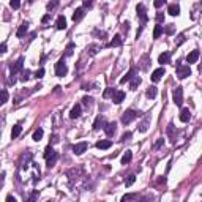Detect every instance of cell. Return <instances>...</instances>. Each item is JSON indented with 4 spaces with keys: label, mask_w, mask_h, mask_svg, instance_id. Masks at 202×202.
I'll use <instances>...</instances> for the list:
<instances>
[{
    "label": "cell",
    "mask_w": 202,
    "mask_h": 202,
    "mask_svg": "<svg viewBox=\"0 0 202 202\" xmlns=\"http://www.w3.org/2000/svg\"><path fill=\"white\" fill-rule=\"evenodd\" d=\"M52 153H54V149H52V145H47V147H46V150H44V158L47 159V158H49V156L52 155Z\"/></svg>",
    "instance_id": "e575fe53"
},
{
    "label": "cell",
    "mask_w": 202,
    "mask_h": 202,
    "mask_svg": "<svg viewBox=\"0 0 202 202\" xmlns=\"http://www.w3.org/2000/svg\"><path fill=\"white\" fill-rule=\"evenodd\" d=\"M199 57H200V52L197 49H194V51H191L190 54L186 55V62H188V63H196V62L199 60Z\"/></svg>",
    "instance_id": "ba28073f"
},
{
    "label": "cell",
    "mask_w": 202,
    "mask_h": 202,
    "mask_svg": "<svg viewBox=\"0 0 202 202\" xmlns=\"http://www.w3.org/2000/svg\"><path fill=\"white\" fill-rule=\"evenodd\" d=\"M69 117H71V118L81 117V104H74L73 109H71V112H69Z\"/></svg>",
    "instance_id": "d6986e66"
},
{
    "label": "cell",
    "mask_w": 202,
    "mask_h": 202,
    "mask_svg": "<svg viewBox=\"0 0 202 202\" xmlns=\"http://www.w3.org/2000/svg\"><path fill=\"white\" fill-rule=\"evenodd\" d=\"M55 27H57V30H65L66 29V19H65V16H59L57 18Z\"/></svg>",
    "instance_id": "9a60e30c"
},
{
    "label": "cell",
    "mask_w": 202,
    "mask_h": 202,
    "mask_svg": "<svg viewBox=\"0 0 202 202\" xmlns=\"http://www.w3.org/2000/svg\"><path fill=\"white\" fill-rule=\"evenodd\" d=\"M57 158H59V155H57V153H55V152H54V153H52V155H51L49 158H47V159H46V161H47V164H46V166H47V168H52V166L55 164V161H57Z\"/></svg>",
    "instance_id": "484cf974"
},
{
    "label": "cell",
    "mask_w": 202,
    "mask_h": 202,
    "mask_svg": "<svg viewBox=\"0 0 202 202\" xmlns=\"http://www.w3.org/2000/svg\"><path fill=\"white\" fill-rule=\"evenodd\" d=\"M27 30H29V24L27 22H24V24H21L19 25V29H18V32H16V35H18V38H22L24 35L27 33Z\"/></svg>",
    "instance_id": "2e32d148"
},
{
    "label": "cell",
    "mask_w": 202,
    "mask_h": 202,
    "mask_svg": "<svg viewBox=\"0 0 202 202\" xmlns=\"http://www.w3.org/2000/svg\"><path fill=\"white\" fill-rule=\"evenodd\" d=\"M163 76H164V68H158V69H155V71L152 73L150 79H152V82H158V81H161Z\"/></svg>",
    "instance_id": "30bf717a"
},
{
    "label": "cell",
    "mask_w": 202,
    "mask_h": 202,
    "mask_svg": "<svg viewBox=\"0 0 202 202\" xmlns=\"http://www.w3.org/2000/svg\"><path fill=\"white\" fill-rule=\"evenodd\" d=\"M43 134H44L43 128H38V130H35V133H33L32 139H33V141H37V142H40L41 139H43Z\"/></svg>",
    "instance_id": "d4e9b609"
},
{
    "label": "cell",
    "mask_w": 202,
    "mask_h": 202,
    "mask_svg": "<svg viewBox=\"0 0 202 202\" xmlns=\"http://www.w3.org/2000/svg\"><path fill=\"white\" fill-rule=\"evenodd\" d=\"M6 101H8V92H6V90H2V104H5Z\"/></svg>",
    "instance_id": "60d3db41"
},
{
    "label": "cell",
    "mask_w": 202,
    "mask_h": 202,
    "mask_svg": "<svg viewBox=\"0 0 202 202\" xmlns=\"http://www.w3.org/2000/svg\"><path fill=\"white\" fill-rule=\"evenodd\" d=\"M10 5H11L13 10H18L21 6V0H10Z\"/></svg>",
    "instance_id": "74e56055"
},
{
    "label": "cell",
    "mask_w": 202,
    "mask_h": 202,
    "mask_svg": "<svg viewBox=\"0 0 202 202\" xmlns=\"http://www.w3.org/2000/svg\"><path fill=\"white\" fill-rule=\"evenodd\" d=\"M168 134L171 137H174V125L172 123H169V127H168Z\"/></svg>",
    "instance_id": "c3c4849f"
},
{
    "label": "cell",
    "mask_w": 202,
    "mask_h": 202,
    "mask_svg": "<svg viewBox=\"0 0 202 202\" xmlns=\"http://www.w3.org/2000/svg\"><path fill=\"white\" fill-rule=\"evenodd\" d=\"M68 73V66L65 63L63 59H60L57 63H55V76H59V78H63V76Z\"/></svg>",
    "instance_id": "3957f363"
},
{
    "label": "cell",
    "mask_w": 202,
    "mask_h": 202,
    "mask_svg": "<svg viewBox=\"0 0 202 202\" xmlns=\"http://www.w3.org/2000/svg\"><path fill=\"white\" fill-rule=\"evenodd\" d=\"M136 197H137V194H125L122 200H130V199H136Z\"/></svg>",
    "instance_id": "bcb514c9"
},
{
    "label": "cell",
    "mask_w": 202,
    "mask_h": 202,
    "mask_svg": "<svg viewBox=\"0 0 202 202\" xmlns=\"http://www.w3.org/2000/svg\"><path fill=\"white\" fill-rule=\"evenodd\" d=\"M142 29H144V27H139V29H137V33H136V38H139V37H141V33H142Z\"/></svg>",
    "instance_id": "9f6ffc18"
},
{
    "label": "cell",
    "mask_w": 202,
    "mask_h": 202,
    "mask_svg": "<svg viewBox=\"0 0 202 202\" xmlns=\"http://www.w3.org/2000/svg\"><path fill=\"white\" fill-rule=\"evenodd\" d=\"M92 98H90V96H84V98H82V103L85 104V106H92Z\"/></svg>",
    "instance_id": "7bdbcfd3"
},
{
    "label": "cell",
    "mask_w": 202,
    "mask_h": 202,
    "mask_svg": "<svg viewBox=\"0 0 202 202\" xmlns=\"http://www.w3.org/2000/svg\"><path fill=\"white\" fill-rule=\"evenodd\" d=\"M122 43H123L122 35H115V37H114V40L109 43V46H111V47H117V46H122Z\"/></svg>",
    "instance_id": "44dd1931"
},
{
    "label": "cell",
    "mask_w": 202,
    "mask_h": 202,
    "mask_svg": "<svg viewBox=\"0 0 202 202\" xmlns=\"http://www.w3.org/2000/svg\"><path fill=\"white\" fill-rule=\"evenodd\" d=\"M190 118H191L190 109H182V112H180V120H182L183 123H186V122H190Z\"/></svg>",
    "instance_id": "ac0fdd59"
},
{
    "label": "cell",
    "mask_w": 202,
    "mask_h": 202,
    "mask_svg": "<svg viewBox=\"0 0 202 202\" xmlns=\"http://www.w3.org/2000/svg\"><path fill=\"white\" fill-rule=\"evenodd\" d=\"M73 49H74V44L69 43V44L66 46V51H65V55H66V57H69V55L73 54Z\"/></svg>",
    "instance_id": "8d00e7d4"
},
{
    "label": "cell",
    "mask_w": 202,
    "mask_h": 202,
    "mask_svg": "<svg viewBox=\"0 0 202 202\" xmlns=\"http://www.w3.org/2000/svg\"><path fill=\"white\" fill-rule=\"evenodd\" d=\"M98 49H100V47L96 46V44H92V46H88V54H90V55H95L96 52H98Z\"/></svg>",
    "instance_id": "d590c367"
},
{
    "label": "cell",
    "mask_w": 202,
    "mask_h": 202,
    "mask_svg": "<svg viewBox=\"0 0 202 202\" xmlns=\"http://www.w3.org/2000/svg\"><path fill=\"white\" fill-rule=\"evenodd\" d=\"M136 11H137V18L142 21V24H145L149 21V18H147V10H145V6L142 5V3H139L137 6H136Z\"/></svg>",
    "instance_id": "5b68a950"
},
{
    "label": "cell",
    "mask_w": 202,
    "mask_h": 202,
    "mask_svg": "<svg viewBox=\"0 0 202 202\" xmlns=\"http://www.w3.org/2000/svg\"><path fill=\"white\" fill-rule=\"evenodd\" d=\"M164 21V13H158L156 14V22H163Z\"/></svg>",
    "instance_id": "681fc988"
},
{
    "label": "cell",
    "mask_w": 202,
    "mask_h": 202,
    "mask_svg": "<svg viewBox=\"0 0 202 202\" xmlns=\"http://www.w3.org/2000/svg\"><path fill=\"white\" fill-rule=\"evenodd\" d=\"M131 136H133V134H131L130 131H127V133H123V134H122V139H120V141H122V142H125V141H130V139H131Z\"/></svg>",
    "instance_id": "ab89813d"
},
{
    "label": "cell",
    "mask_w": 202,
    "mask_h": 202,
    "mask_svg": "<svg viewBox=\"0 0 202 202\" xmlns=\"http://www.w3.org/2000/svg\"><path fill=\"white\" fill-rule=\"evenodd\" d=\"M163 32H164V29H163L161 25H155V30H153V38H159Z\"/></svg>",
    "instance_id": "f1b7e54d"
},
{
    "label": "cell",
    "mask_w": 202,
    "mask_h": 202,
    "mask_svg": "<svg viewBox=\"0 0 202 202\" xmlns=\"http://www.w3.org/2000/svg\"><path fill=\"white\" fill-rule=\"evenodd\" d=\"M84 6H92V0H84Z\"/></svg>",
    "instance_id": "6f0895ef"
},
{
    "label": "cell",
    "mask_w": 202,
    "mask_h": 202,
    "mask_svg": "<svg viewBox=\"0 0 202 202\" xmlns=\"http://www.w3.org/2000/svg\"><path fill=\"white\" fill-rule=\"evenodd\" d=\"M183 41H185V35H178L177 40H175V44H177V46H180V44L183 43Z\"/></svg>",
    "instance_id": "f6af8a7d"
},
{
    "label": "cell",
    "mask_w": 202,
    "mask_h": 202,
    "mask_svg": "<svg viewBox=\"0 0 202 202\" xmlns=\"http://www.w3.org/2000/svg\"><path fill=\"white\" fill-rule=\"evenodd\" d=\"M169 59H171V54H169V52H163V54L158 57V63H161V65L169 63Z\"/></svg>",
    "instance_id": "603a6c76"
},
{
    "label": "cell",
    "mask_w": 202,
    "mask_h": 202,
    "mask_svg": "<svg viewBox=\"0 0 202 202\" xmlns=\"http://www.w3.org/2000/svg\"><path fill=\"white\" fill-rule=\"evenodd\" d=\"M21 131H22V127H21V125H14V127H13V130H11V137L16 139V137L21 134Z\"/></svg>",
    "instance_id": "4316f807"
},
{
    "label": "cell",
    "mask_w": 202,
    "mask_h": 202,
    "mask_svg": "<svg viewBox=\"0 0 202 202\" xmlns=\"http://www.w3.org/2000/svg\"><path fill=\"white\" fill-rule=\"evenodd\" d=\"M163 144H164V139H158V141L155 142V145H153V149H155V150H158V149L161 147Z\"/></svg>",
    "instance_id": "ee69618b"
},
{
    "label": "cell",
    "mask_w": 202,
    "mask_h": 202,
    "mask_svg": "<svg viewBox=\"0 0 202 202\" xmlns=\"http://www.w3.org/2000/svg\"><path fill=\"white\" fill-rule=\"evenodd\" d=\"M57 6H59V0H51V2L47 3V10L52 11L54 8H57Z\"/></svg>",
    "instance_id": "836d02e7"
},
{
    "label": "cell",
    "mask_w": 202,
    "mask_h": 202,
    "mask_svg": "<svg viewBox=\"0 0 202 202\" xmlns=\"http://www.w3.org/2000/svg\"><path fill=\"white\" fill-rule=\"evenodd\" d=\"M156 93H158V90H156V87H153V85H150V87L147 88V92H145V95H147L149 100H153V98L156 96Z\"/></svg>",
    "instance_id": "cb8c5ba5"
},
{
    "label": "cell",
    "mask_w": 202,
    "mask_h": 202,
    "mask_svg": "<svg viewBox=\"0 0 202 202\" xmlns=\"http://www.w3.org/2000/svg\"><path fill=\"white\" fill-rule=\"evenodd\" d=\"M139 84H141V78H139V76H134V78H133V79H131V84H130V88H131V90H136Z\"/></svg>",
    "instance_id": "83f0119b"
},
{
    "label": "cell",
    "mask_w": 202,
    "mask_h": 202,
    "mask_svg": "<svg viewBox=\"0 0 202 202\" xmlns=\"http://www.w3.org/2000/svg\"><path fill=\"white\" fill-rule=\"evenodd\" d=\"M122 25H123V30H127V32L130 30V22H123Z\"/></svg>",
    "instance_id": "db71d44e"
},
{
    "label": "cell",
    "mask_w": 202,
    "mask_h": 202,
    "mask_svg": "<svg viewBox=\"0 0 202 202\" xmlns=\"http://www.w3.org/2000/svg\"><path fill=\"white\" fill-rule=\"evenodd\" d=\"M172 96H174V103H175V106H178V107L182 106V104H183V88L177 87L175 90H174Z\"/></svg>",
    "instance_id": "277c9868"
},
{
    "label": "cell",
    "mask_w": 202,
    "mask_h": 202,
    "mask_svg": "<svg viewBox=\"0 0 202 202\" xmlns=\"http://www.w3.org/2000/svg\"><path fill=\"white\" fill-rule=\"evenodd\" d=\"M104 133H106V136H114L115 134V130H117V125L114 123V122H111V123H106V125H104Z\"/></svg>",
    "instance_id": "9c48e42d"
},
{
    "label": "cell",
    "mask_w": 202,
    "mask_h": 202,
    "mask_svg": "<svg viewBox=\"0 0 202 202\" xmlns=\"http://www.w3.org/2000/svg\"><path fill=\"white\" fill-rule=\"evenodd\" d=\"M22 69H24V59L21 57V59H18L16 63L11 66V76H16L19 71H22Z\"/></svg>",
    "instance_id": "8992f818"
},
{
    "label": "cell",
    "mask_w": 202,
    "mask_h": 202,
    "mask_svg": "<svg viewBox=\"0 0 202 202\" xmlns=\"http://www.w3.org/2000/svg\"><path fill=\"white\" fill-rule=\"evenodd\" d=\"M164 2H166V0H155V2H153V5H155L156 8H161V6L164 5Z\"/></svg>",
    "instance_id": "7dc6e473"
},
{
    "label": "cell",
    "mask_w": 202,
    "mask_h": 202,
    "mask_svg": "<svg viewBox=\"0 0 202 202\" xmlns=\"http://www.w3.org/2000/svg\"><path fill=\"white\" fill-rule=\"evenodd\" d=\"M55 142H59V137L57 136H52V144H55Z\"/></svg>",
    "instance_id": "680465c9"
},
{
    "label": "cell",
    "mask_w": 202,
    "mask_h": 202,
    "mask_svg": "<svg viewBox=\"0 0 202 202\" xmlns=\"http://www.w3.org/2000/svg\"><path fill=\"white\" fill-rule=\"evenodd\" d=\"M175 73H177V78L185 79V78H188V76L191 74V68H190V65H183V63H180V62H178Z\"/></svg>",
    "instance_id": "7a4b0ae2"
},
{
    "label": "cell",
    "mask_w": 202,
    "mask_h": 202,
    "mask_svg": "<svg viewBox=\"0 0 202 202\" xmlns=\"http://www.w3.org/2000/svg\"><path fill=\"white\" fill-rule=\"evenodd\" d=\"M103 123H104V118L101 115H98V117H96V120H95V123H93V130H100L101 128L100 125H103Z\"/></svg>",
    "instance_id": "f546056e"
},
{
    "label": "cell",
    "mask_w": 202,
    "mask_h": 202,
    "mask_svg": "<svg viewBox=\"0 0 202 202\" xmlns=\"http://www.w3.org/2000/svg\"><path fill=\"white\" fill-rule=\"evenodd\" d=\"M172 25H174V24H169V25H168V29H166V33H172V32H174V27H172Z\"/></svg>",
    "instance_id": "f5cc1de1"
},
{
    "label": "cell",
    "mask_w": 202,
    "mask_h": 202,
    "mask_svg": "<svg viewBox=\"0 0 202 202\" xmlns=\"http://www.w3.org/2000/svg\"><path fill=\"white\" fill-rule=\"evenodd\" d=\"M0 52H2V54L6 52V43H2V46H0Z\"/></svg>",
    "instance_id": "816d5d0a"
},
{
    "label": "cell",
    "mask_w": 202,
    "mask_h": 202,
    "mask_svg": "<svg viewBox=\"0 0 202 202\" xmlns=\"http://www.w3.org/2000/svg\"><path fill=\"white\" fill-rule=\"evenodd\" d=\"M139 115H141V112H136V111H133V109L125 111L123 115H122V123L128 125V123H131L133 120H136V118H137Z\"/></svg>",
    "instance_id": "6da1fadb"
},
{
    "label": "cell",
    "mask_w": 202,
    "mask_h": 202,
    "mask_svg": "<svg viewBox=\"0 0 202 202\" xmlns=\"http://www.w3.org/2000/svg\"><path fill=\"white\" fill-rule=\"evenodd\" d=\"M168 13H169L171 16H178L180 14V6L177 3H171L168 6Z\"/></svg>",
    "instance_id": "7c38bea8"
},
{
    "label": "cell",
    "mask_w": 202,
    "mask_h": 202,
    "mask_svg": "<svg viewBox=\"0 0 202 202\" xmlns=\"http://www.w3.org/2000/svg\"><path fill=\"white\" fill-rule=\"evenodd\" d=\"M136 182V175H133V174H131V175H128L127 178H125V186H131Z\"/></svg>",
    "instance_id": "4dcf8cb0"
},
{
    "label": "cell",
    "mask_w": 202,
    "mask_h": 202,
    "mask_svg": "<svg viewBox=\"0 0 202 202\" xmlns=\"http://www.w3.org/2000/svg\"><path fill=\"white\" fill-rule=\"evenodd\" d=\"M84 11H85L84 8H76L74 10V13H73V21H74V22H79V21L84 18V14H85Z\"/></svg>",
    "instance_id": "8fae6325"
},
{
    "label": "cell",
    "mask_w": 202,
    "mask_h": 202,
    "mask_svg": "<svg viewBox=\"0 0 202 202\" xmlns=\"http://www.w3.org/2000/svg\"><path fill=\"white\" fill-rule=\"evenodd\" d=\"M43 76H44V68H40L38 71L35 73V78H37V79H41Z\"/></svg>",
    "instance_id": "b9f144b4"
},
{
    "label": "cell",
    "mask_w": 202,
    "mask_h": 202,
    "mask_svg": "<svg viewBox=\"0 0 202 202\" xmlns=\"http://www.w3.org/2000/svg\"><path fill=\"white\" fill-rule=\"evenodd\" d=\"M123 100H125V93L122 92V90H115V93H114V96H112V101H114L115 104H120Z\"/></svg>",
    "instance_id": "4fadbf2b"
},
{
    "label": "cell",
    "mask_w": 202,
    "mask_h": 202,
    "mask_svg": "<svg viewBox=\"0 0 202 202\" xmlns=\"http://www.w3.org/2000/svg\"><path fill=\"white\" fill-rule=\"evenodd\" d=\"M149 123H150V117H145V118H144V122L137 127V130L141 131V133H145V131L149 130Z\"/></svg>",
    "instance_id": "7402d4cb"
},
{
    "label": "cell",
    "mask_w": 202,
    "mask_h": 202,
    "mask_svg": "<svg viewBox=\"0 0 202 202\" xmlns=\"http://www.w3.org/2000/svg\"><path fill=\"white\" fill-rule=\"evenodd\" d=\"M111 145H112V142H111L109 139H104V141H98V142H96V149H100V150H107Z\"/></svg>",
    "instance_id": "5bb4252c"
},
{
    "label": "cell",
    "mask_w": 202,
    "mask_h": 202,
    "mask_svg": "<svg viewBox=\"0 0 202 202\" xmlns=\"http://www.w3.org/2000/svg\"><path fill=\"white\" fill-rule=\"evenodd\" d=\"M131 159H133V152H131V150H127V152H125V155L122 156V164H125V166H127L130 161H131Z\"/></svg>",
    "instance_id": "ffe728a7"
},
{
    "label": "cell",
    "mask_w": 202,
    "mask_h": 202,
    "mask_svg": "<svg viewBox=\"0 0 202 202\" xmlns=\"http://www.w3.org/2000/svg\"><path fill=\"white\" fill-rule=\"evenodd\" d=\"M114 93H115V90L109 87V88H106V90H104L103 96H104V98H109V96H114Z\"/></svg>",
    "instance_id": "d6a6232c"
},
{
    "label": "cell",
    "mask_w": 202,
    "mask_h": 202,
    "mask_svg": "<svg viewBox=\"0 0 202 202\" xmlns=\"http://www.w3.org/2000/svg\"><path fill=\"white\" fill-rule=\"evenodd\" d=\"M49 19H51V13H47V14H44V16H43V19H41V22H43V24H46Z\"/></svg>",
    "instance_id": "f907efd6"
},
{
    "label": "cell",
    "mask_w": 202,
    "mask_h": 202,
    "mask_svg": "<svg viewBox=\"0 0 202 202\" xmlns=\"http://www.w3.org/2000/svg\"><path fill=\"white\" fill-rule=\"evenodd\" d=\"M142 69H144V71H145V69H149V55H144V57H142Z\"/></svg>",
    "instance_id": "f35d334b"
},
{
    "label": "cell",
    "mask_w": 202,
    "mask_h": 202,
    "mask_svg": "<svg viewBox=\"0 0 202 202\" xmlns=\"http://www.w3.org/2000/svg\"><path fill=\"white\" fill-rule=\"evenodd\" d=\"M87 142H79V144H76V145H73V153L74 155H82L85 150H87Z\"/></svg>",
    "instance_id": "52a82bcc"
},
{
    "label": "cell",
    "mask_w": 202,
    "mask_h": 202,
    "mask_svg": "<svg viewBox=\"0 0 202 202\" xmlns=\"http://www.w3.org/2000/svg\"><path fill=\"white\" fill-rule=\"evenodd\" d=\"M6 200H8V202H16V199L13 197L11 194H8V196H6Z\"/></svg>",
    "instance_id": "11a10c76"
},
{
    "label": "cell",
    "mask_w": 202,
    "mask_h": 202,
    "mask_svg": "<svg viewBox=\"0 0 202 202\" xmlns=\"http://www.w3.org/2000/svg\"><path fill=\"white\" fill-rule=\"evenodd\" d=\"M21 73H22V76H21V81H22V82L30 79V69H22Z\"/></svg>",
    "instance_id": "1f68e13d"
},
{
    "label": "cell",
    "mask_w": 202,
    "mask_h": 202,
    "mask_svg": "<svg viewBox=\"0 0 202 202\" xmlns=\"http://www.w3.org/2000/svg\"><path fill=\"white\" fill-rule=\"evenodd\" d=\"M134 76H136V69H134V68H131L130 71L127 73V76H123V78L120 79V82H122V84H125V82H128V81H131V79H133Z\"/></svg>",
    "instance_id": "e0dca14e"
}]
</instances>
